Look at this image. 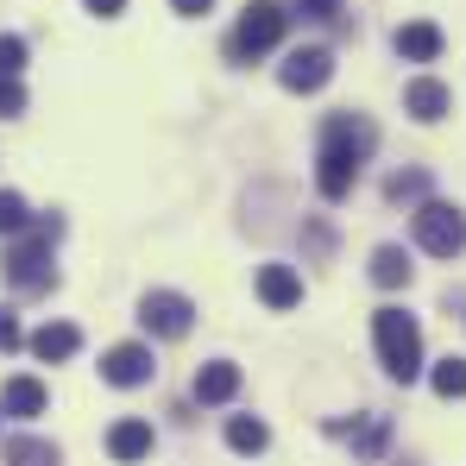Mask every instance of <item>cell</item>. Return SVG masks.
Instances as JSON below:
<instances>
[{"label": "cell", "mask_w": 466, "mask_h": 466, "mask_svg": "<svg viewBox=\"0 0 466 466\" xmlns=\"http://www.w3.org/2000/svg\"><path fill=\"white\" fill-rule=\"evenodd\" d=\"M328 76H334V57L328 51H290L284 70H278V82L290 95H315V88H328Z\"/></svg>", "instance_id": "obj_8"}, {"label": "cell", "mask_w": 466, "mask_h": 466, "mask_svg": "<svg viewBox=\"0 0 466 466\" xmlns=\"http://www.w3.org/2000/svg\"><path fill=\"white\" fill-rule=\"evenodd\" d=\"M64 233V221L51 215V221H38L32 239H19L13 252H6V284L13 290H51L57 284V265H51V239Z\"/></svg>", "instance_id": "obj_3"}, {"label": "cell", "mask_w": 466, "mask_h": 466, "mask_svg": "<svg viewBox=\"0 0 466 466\" xmlns=\"http://www.w3.org/2000/svg\"><path fill=\"white\" fill-rule=\"evenodd\" d=\"M76 347H82V328H70V321H45L38 334H32V353L51 366V360H76Z\"/></svg>", "instance_id": "obj_13"}, {"label": "cell", "mask_w": 466, "mask_h": 466, "mask_svg": "<svg viewBox=\"0 0 466 466\" xmlns=\"http://www.w3.org/2000/svg\"><path fill=\"white\" fill-rule=\"evenodd\" d=\"M6 466H57V448H51V441L19 435V441H6Z\"/></svg>", "instance_id": "obj_18"}, {"label": "cell", "mask_w": 466, "mask_h": 466, "mask_svg": "<svg viewBox=\"0 0 466 466\" xmlns=\"http://www.w3.org/2000/svg\"><path fill=\"white\" fill-rule=\"evenodd\" d=\"M139 321L152 328L157 340H183V334H189V321H196V303H189L183 290H146Z\"/></svg>", "instance_id": "obj_6"}, {"label": "cell", "mask_w": 466, "mask_h": 466, "mask_svg": "<svg viewBox=\"0 0 466 466\" xmlns=\"http://www.w3.org/2000/svg\"><path fill=\"white\" fill-rule=\"evenodd\" d=\"M170 6H177V13H183V19H202V13H208V6H215V0H170Z\"/></svg>", "instance_id": "obj_27"}, {"label": "cell", "mask_w": 466, "mask_h": 466, "mask_svg": "<svg viewBox=\"0 0 466 466\" xmlns=\"http://www.w3.org/2000/svg\"><path fill=\"white\" fill-rule=\"evenodd\" d=\"M385 196L390 202H403V196H429V170H397L385 183Z\"/></svg>", "instance_id": "obj_21"}, {"label": "cell", "mask_w": 466, "mask_h": 466, "mask_svg": "<svg viewBox=\"0 0 466 466\" xmlns=\"http://www.w3.org/2000/svg\"><path fill=\"white\" fill-rule=\"evenodd\" d=\"M19 340H25V334H19V315H13V309H0V353H13Z\"/></svg>", "instance_id": "obj_25"}, {"label": "cell", "mask_w": 466, "mask_h": 466, "mask_svg": "<svg viewBox=\"0 0 466 466\" xmlns=\"http://www.w3.org/2000/svg\"><path fill=\"white\" fill-rule=\"evenodd\" d=\"M152 372H157V360H152V347H139V340H127V347H107V353H101V379H107V385H120V390L152 385Z\"/></svg>", "instance_id": "obj_7"}, {"label": "cell", "mask_w": 466, "mask_h": 466, "mask_svg": "<svg viewBox=\"0 0 466 466\" xmlns=\"http://www.w3.org/2000/svg\"><path fill=\"white\" fill-rule=\"evenodd\" d=\"M265 441H271V429H265L258 416H233L228 422V448L233 454H265Z\"/></svg>", "instance_id": "obj_17"}, {"label": "cell", "mask_w": 466, "mask_h": 466, "mask_svg": "<svg viewBox=\"0 0 466 466\" xmlns=\"http://www.w3.org/2000/svg\"><path fill=\"white\" fill-rule=\"evenodd\" d=\"M372 146H379V127H372V120H360V114H334V120L321 127L315 189H321L328 202H340V196L360 183V164L372 157Z\"/></svg>", "instance_id": "obj_1"}, {"label": "cell", "mask_w": 466, "mask_h": 466, "mask_svg": "<svg viewBox=\"0 0 466 466\" xmlns=\"http://www.w3.org/2000/svg\"><path fill=\"white\" fill-rule=\"evenodd\" d=\"M107 454H114V461H146V454H152V422H139V416L114 422V429H107Z\"/></svg>", "instance_id": "obj_12"}, {"label": "cell", "mask_w": 466, "mask_h": 466, "mask_svg": "<svg viewBox=\"0 0 466 466\" xmlns=\"http://www.w3.org/2000/svg\"><path fill=\"white\" fill-rule=\"evenodd\" d=\"M284 25H290V13H284L278 0H258V6H246V13H239L228 51L239 57V64H252V57H265L271 45H284Z\"/></svg>", "instance_id": "obj_4"}, {"label": "cell", "mask_w": 466, "mask_h": 466, "mask_svg": "<svg viewBox=\"0 0 466 466\" xmlns=\"http://www.w3.org/2000/svg\"><path fill=\"white\" fill-rule=\"evenodd\" d=\"M397 57H410V64H435V57H441V25H429V19L397 25Z\"/></svg>", "instance_id": "obj_11"}, {"label": "cell", "mask_w": 466, "mask_h": 466, "mask_svg": "<svg viewBox=\"0 0 466 466\" xmlns=\"http://www.w3.org/2000/svg\"><path fill=\"white\" fill-rule=\"evenodd\" d=\"M297 13H303V19H334L340 0H297Z\"/></svg>", "instance_id": "obj_26"}, {"label": "cell", "mask_w": 466, "mask_h": 466, "mask_svg": "<svg viewBox=\"0 0 466 466\" xmlns=\"http://www.w3.org/2000/svg\"><path fill=\"white\" fill-rule=\"evenodd\" d=\"M448 107H454V95H448L435 76H416L410 88H403V114H410V120H422V127H435Z\"/></svg>", "instance_id": "obj_9"}, {"label": "cell", "mask_w": 466, "mask_h": 466, "mask_svg": "<svg viewBox=\"0 0 466 466\" xmlns=\"http://www.w3.org/2000/svg\"><path fill=\"white\" fill-rule=\"evenodd\" d=\"M372 284H379V290L410 284V252H403V246H379V252H372Z\"/></svg>", "instance_id": "obj_16"}, {"label": "cell", "mask_w": 466, "mask_h": 466, "mask_svg": "<svg viewBox=\"0 0 466 466\" xmlns=\"http://www.w3.org/2000/svg\"><path fill=\"white\" fill-rule=\"evenodd\" d=\"M233 390H239V366H228V360L196 372V403H233Z\"/></svg>", "instance_id": "obj_14"}, {"label": "cell", "mask_w": 466, "mask_h": 466, "mask_svg": "<svg viewBox=\"0 0 466 466\" xmlns=\"http://www.w3.org/2000/svg\"><path fill=\"white\" fill-rule=\"evenodd\" d=\"M334 435H347V441H353L360 454H379V448H385V435H390V422H385V416H372V422H360V429L334 422Z\"/></svg>", "instance_id": "obj_19"}, {"label": "cell", "mask_w": 466, "mask_h": 466, "mask_svg": "<svg viewBox=\"0 0 466 466\" xmlns=\"http://www.w3.org/2000/svg\"><path fill=\"white\" fill-rule=\"evenodd\" d=\"M25 221H32V215H25V196H13V189H0V233H19Z\"/></svg>", "instance_id": "obj_22"}, {"label": "cell", "mask_w": 466, "mask_h": 466, "mask_svg": "<svg viewBox=\"0 0 466 466\" xmlns=\"http://www.w3.org/2000/svg\"><path fill=\"white\" fill-rule=\"evenodd\" d=\"M416 246L435 252V258L466 252V215L454 202H422V208H416Z\"/></svg>", "instance_id": "obj_5"}, {"label": "cell", "mask_w": 466, "mask_h": 466, "mask_svg": "<svg viewBox=\"0 0 466 466\" xmlns=\"http://www.w3.org/2000/svg\"><path fill=\"white\" fill-rule=\"evenodd\" d=\"M13 114H25V88L19 76H0V120H13Z\"/></svg>", "instance_id": "obj_24"}, {"label": "cell", "mask_w": 466, "mask_h": 466, "mask_svg": "<svg viewBox=\"0 0 466 466\" xmlns=\"http://www.w3.org/2000/svg\"><path fill=\"white\" fill-rule=\"evenodd\" d=\"M0 410L6 416H45V385L38 379H13V385L0 390Z\"/></svg>", "instance_id": "obj_15"}, {"label": "cell", "mask_w": 466, "mask_h": 466, "mask_svg": "<svg viewBox=\"0 0 466 466\" xmlns=\"http://www.w3.org/2000/svg\"><path fill=\"white\" fill-rule=\"evenodd\" d=\"M19 70H25V38L0 32V76H19Z\"/></svg>", "instance_id": "obj_23"}, {"label": "cell", "mask_w": 466, "mask_h": 466, "mask_svg": "<svg viewBox=\"0 0 466 466\" xmlns=\"http://www.w3.org/2000/svg\"><path fill=\"white\" fill-rule=\"evenodd\" d=\"M372 340H379V360H385V372L397 379V385L422 379V328H416L403 309L372 315Z\"/></svg>", "instance_id": "obj_2"}, {"label": "cell", "mask_w": 466, "mask_h": 466, "mask_svg": "<svg viewBox=\"0 0 466 466\" xmlns=\"http://www.w3.org/2000/svg\"><path fill=\"white\" fill-rule=\"evenodd\" d=\"M429 385L441 390V397H466V360H441V366L429 372Z\"/></svg>", "instance_id": "obj_20"}, {"label": "cell", "mask_w": 466, "mask_h": 466, "mask_svg": "<svg viewBox=\"0 0 466 466\" xmlns=\"http://www.w3.org/2000/svg\"><path fill=\"white\" fill-rule=\"evenodd\" d=\"M82 6H88V13H95V19H114V13H120V6H127V0H82Z\"/></svg>", "instance_id": "obj_28"}, {"label": "cell", "mask_w": 466, "mask_h": 466, "mask_svg": "<svg viewBox=\"0 0 466 466\" xmlns=\"http://www.w3.org/2000/svg\"><path fill=\"white\" fill-rule=\"evenodd\" d=\"M258 303L265 309H297L303 303V278L290 265H258Z\"/></svg>", "instance_id": "obj_10"}]
</instances>
